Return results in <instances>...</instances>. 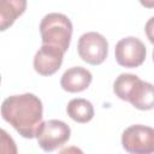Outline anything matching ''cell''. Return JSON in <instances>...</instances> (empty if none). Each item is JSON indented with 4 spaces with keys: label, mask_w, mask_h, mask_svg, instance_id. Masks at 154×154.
Returning a JSON list of instances; mask_svg holds the SVG:
<instances>
[{
    "label": "cell",
    "mask_w": 154,
    "mask_h": 154,
    "mask_svg": "<svg viewBox=\"0 0 154 154\" xmlns=\"http://www.w3.org/2000/svg\"><path fill=\"white\" fill-rule=\"evenodd\" d=\"M43 106L38 96L31 93L11 95L2 101L1 116L19 135L25 138L36 137L42 123Z\"/></svg>",
    "instance_id": "cell-1"
},
{
    "label": "cell",
    "mask_w": 154,
    "mask_h": 154,
    "mask_svg": "<svg viewBox=\"0 0 154 154\" xmlns=\"http://www.w3.org/2000/svg\"><path fill=\"white\" fill-rule=\"evenodd\" d=\"M72 23L63 13L52 12L46 14L40 23L42 45H53L66 52L72 36Z\"/></svg>",
    "instance_id": "cell-2"
},
{
    "label": "cell",
    "mask_w": 154,
    "mask_h": 154,
    "mask_svg": "<svg viewBox=\"0 0 154 154\" xmlns=\"http://www.w3.org/2000/svg\"><path fill=\"white\" fill-rule=\"evenodd\" d=\"M123 148L130 154L154 153V128L142 124H134L122 134Z\"/></svg>",
    "instance_id": "cell-3"
},
{
    "label": "cell",
    "mask_w": 154,
    "mask_h": 154,
    "mask_svg": "<svg viewBox=\"0 0 154 154\" xmlns=\"http://www.w3.org/2000/svg\"><path fill=\"white\" fill-rule=\"evenodd\" d=\"M70 135L71 129L66 123L58 119H51L41 123L36 132V140L42 150L53 152L65 144Z\"/></svg>",
    "instance_id": "cell-4"
},
{
    "label": "cell",
    "mask_w": 154,
    "mask_h": 154,
    "mask_svg": "<svg viewBox=\"0 0 154 154\" xmlns=\"http://www.w3.org/2000/svg\"><path fill=\"white\" fill-rule=\"evenodd\" d=\"M78 54L83 61L99 65L105 61L108 53V42L103 35L96 31L84 32L78 40Z\"/></svg>",
    "instance_id": "cell-5"
},
{
    "label": "cell",
    "mask_w": 154,
    "mask_h": 154,
    "mask_svg": "<svg viewBox=\"0 0 154 154\" xmlns=\"http://www.w3.org/2000/svg\"><path fill=\"white\" fill-rule=\"evenodd\" d=\"M114 55L116 60L120 66L124 67H138L143 64L146 55H147V48L144 43L135 37V36H128L124 38H120L114 48Z\"/></svg>",
    "instance_id": "cell-6"
},
{
    "label": "cell",
    "mask_w": 154,
    "mask_h": 154,
    "mask_svg": "<svg viewBox=\"0 0 154 154\" xmlns=\"http://www.w3.org/2000/svg\"><path fill=\"white\" fill-rule=\"evenodd\" d=\"M64 51L53 45H42L34 57V69L42 76H51L55 73L64 58Z\"/></svg>",
    "instance_id": "cell-7"
},
{
    "label": "cell",
    "mask_w": 154,
    "mask_h": 154,
    "mask_svg": "<svg viewBox=\"0 0 154 154\" xmlns=\"http://www.w3.org/2000/svg\"><path fill=\"white\" fill-rule=\"evenodd\" d=\"M91 79L93 76L89 70L82 66H72L63 73L60 78V85L65 91L79 93L90 85Z\"/></svg>",
    "instance_id": "cell-8"
},
{
    "label": "cell",
    "mask_w": 154,
    "mask_h": 154,
    "mask_svg": "<svg viewBox=\"0 0 154 154\" xmlns=\"http://www.w3.org/2000/svg\"><path fill=\"white\" fill-rule=\"evenodd\" d=\"M135 108L149 111L154 108V84L142 81L140 77L132 85L128 100Z\"/></svg>",
    "instance_id": "cell-9"
},
{
    "label": "cell",
    "mask_w": 154,
    "mask_h": 154,
    "mask_svg": "<svg viewBox=\"0 0 154 154\" xmlns=\"http://www.w3.org/2000/svg\"><path fill=\"white\" fill-rule=\"evenodd\" d=\"M26 8L25 0H1L0 1V30H6L14 20L24 13Z\"/></svg>",
    "instance_id": "cell-10"
},
{
    "label": "cell",
    "mask_w": 154,
    "mask_h": 154,
    "mask_svg": "<svg viewBox=\"0 0 154 154\" xmlns=\"http://www.w3.org/2000/svg\"><path fill=\"white\" fill-rule=\"evenodd\" d=\"M67 116L77 123H88L94 117V107L90 101L85 99H72L66 106Z\"/></svg>",
    "instance_id": "cell-11"
},
{
    "label": "cell",
    "mask_w": 154,
    "mask_h": 154,
    "mask_svg": "<svg viewBox=\"0 0 154 154\" xmlns=\"http://www.w3.org/2000/svg\"><path fill=\"white\" fill-rule=\"evenodd\" d=\"M138 79V76L134 75V73H120L114 83H113V91L114 94L120 99L126 101L128 100V95L132 88V85L135 84V82Z\"/></svg>",
    "instance_id": "cell-12"
},
{
    "label": "cell",
    "mask_w": 154,
    "mask_h": 154,
    "mask_svg": "<svg viewBox=\"0 0 154 154\" xmlns=\"http://www.w3.org/2000/svg\"><path fill=\"white\" fill-rule=\"evenodd\" d=\"M0 154H18L16 142L4 130H0Z\"/></svg>",
    "instance_id": "cell-13"
},
{
    "label": "cell",
    "mask_w": 154,
    "mask_h": 154,
    "mask_svg": "<svg viewBox=\"0 0 154 154\" xmlns=\"http://www.w3.org/2000/svg\"><path fill=\"white\" fill-rule=\"evenodd\" d=\"M144 30H146V35H147L148 40L154 45V16L150 17L147 20L146 26H144Z\"/></svg>",
    "instance_id": "cell-14"
},
{
    "label": "cell",
    "mask_w": 154,
    "mask_h": 154,
    "mask_svg": "<svg viewBox=\"0 0 154 154\" xmlns=\"http://www.w3.org/2000/svg\"><path fill=\"white\" fill-rule=\"evenodd\" d=\"M59 154H84V153H83V150L81 148L71 146V147H66V148L61 149L59 152Z\"/></svg>",
    "instance_id": "cell-15"
},
{
    "label": "cell",
    "mask_w": 154,
    "mask_h": 154,
    "mask_svg": "<svg viewBox=\"0 0 154 154\" xmlns=\"http://www.w3.org/2000/svg\"><path fill=\"white\" fill-rule=\"evenodd\" d=\"M153 61H154V49H153Z\"/></svg>",
    "instance_id": "cell-16"
}]
</instances>
